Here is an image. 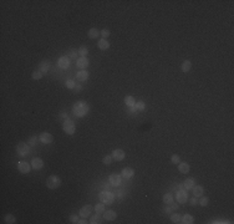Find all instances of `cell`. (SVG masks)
Segmentation results:
<instances>
[{"label": "cell", "instance_id": "6da1fadb", "mask_svg": "<svg viewBox=\"0 0 234 224\" xmlns=\"http://www.w3.org/2000/svg\"><path fill=\"white\" fill-rule=\"evenodd\" d=\"M88 110H90V106H88L85 101H77L76 104L72 106V112L75 116L77 117H83L88 113Z\"/></svg>", "mask_w": 234, "mask_h": 224}, {"label": "cell", "instance_id": "7a4b0ae2", "mask_svg": "<svg viewBox=\"0 0 234 224\" xmlns=\"http://www.w3.org/2000/svg\"><path fill=\"white\" fill-rule=\"evenodd\" d=\"M60 186H61L60 177L55 176V174L48 177V179H46V187H48L49 189H56V188H59Z\"/></svg>", "mask_w": 234, "mask_h": 224}, {"label": "cell", "instance_id": "3957f363", "mask_svg": "<svg viewBox=\"0 0 234 224\" xmlns=\"http://www.w3.org/2000/svg\"><path fill=\"white\" fill-rule=\"evenodd\" d=\"M99 199L105 204H112L113 203V199H115V195H113V193L109 192V190H102L99 194Z\"/></svg>", "mask_w": 234, "mask_h": 224}, {"label": "cell", "instance_id": "277c9868", "mask_svg": "<svg viewBox=\"0 0 234 224\" xmlns=\"http://www.w3.org/2000/svg\"><path fill=\"white\" fill-rule=\"evenodd\" d=\"M62 130L66 132L67 134H74L75 133V130H76V126H75L74 121L71 120H65L64 123H62Z\"/></svg>", "mask_w": 234, "mask_h": 224}, {"label": "cell", "instance_id": "5b68a950", "mask_svg": "<svg viewBox=\"0 0 234 224\" xmlns=\"http://www.w3.org/2000/svg\"><path fill=\"white\" fill-rule=\"evenodd\" d=\"M16 152H18L19 156H26V155H29L30 146L27 143H25V142H20L16 146Z\"/></svg>", "mask_w": 234, "mask_h": 224}, {"label": "cell", "instance_id": "8992f818", "mask_svg": "<svg viewBox=\"0 0 234 224\" xmlns=\"http://www.w3.org/2000/svg\"><path fill=\"white\" fill-rule=\"evenodd\" d=\"M176 199H177V202L181 203V204L187 203L188 202V192L184 189H179L176 194Z\"/></svg>", "mask_w": 234, "mask_h": 224}, {"label": "cell", "instance_id": "52a82bcc", "mask_svg": "<svg viewBox=\"0 0 234 224\" xmlns=\"http://www.w3.org/2000/svg\"><path fill=\"white\" fill-rule=\"evenodd\" d=\"M93 211V207L91 204H86V205H83V207L80 209V217L81 218H87V217H90L91 216V212Z\"/></svg>", "mask_w": 234, "mask_h": 224}, {"label": "cell", "instance_id": "ba28073f", "mask_svg": "<svg viewBox=\"0 0 234 224\" xmlns=\"http://www.w3.org/2000/svg\"><path fill=\"white\" fill-rule=\"evenodd\" d=\"M39 139H40V142L41 143H45V144H49V143H51L54 141V136L51 133H49V132H43L39 136Z\"/></svg>", "mask_w": 234, "mask_h": 224}, {"label": "cell", "instance_id": "9c48e42d", "mask_svg": "<svg viewBox=\"0 0 234 224\" xmlns=\"http://www.w3.org/2000/svg\"><path fill=\"white\" fill-rule=\"evenodd\" d=\"M18 169H19V172H21V173L26 174V173H29V172H30L31 166L27 162H25V161H20V162L18 163Z\"/></svg>", "mask_w": 234, "mask_h": 224}, {"label": "cell", "instance_id": "30bf717a", "mask_svg": "<svg viewBox=\"0 0 234 224\" xmlns=\"http://www.w3.org/2000/svg\"><path fill=\"white\" fill-rule=\"evenodd\" d=\"M121 179H122V177H121L120 174H116V173L111 174V176L109 177V182H110V184H111V186H113V187H118V186L121 184Z\"/></svg>", "mask_w": 234, "mask_h": 224}, {"label": "cell", "instance_id": "8fae6325", "mask_svg": "<svg viewBox=\"0 0 234 224\" xmlns=\"http://www.w3.org/2000/svg\"><path fill=\"white\" fill-rule=\"evenodd\" d=\"M111 156H112V158H113V160H116V161H123L125 157H126V153L122 151V149L117 148V149H115V151L112 152Z\"/></svg>", "mask_w": 234, "mask_h": 224}, {"label": "cell", "instance_id": "7c38bea8", "mask_svg": "<svg viewBox=\"0 0 234 224\" xmlns=\"http://www.w3.org/2000/svg\"><path fill=\"white\" fill-rule=\"evenodd\" d=\"M31 167L34 168V169H41V168L44 167V161L41 160V158H39V157L32 158V161H31Z\"/></svg>", "mask_w": 234, "mask_h": 224}, {"label": "cell", "instance_id": "4fadbf2b", "mask_svg": "<svg viewBox=\"0 0 234 224\" xmlns=\"http://www.w3.org/2000/svg\"><path fill=\"white\" fill-rule=\"evenodd\" d=\"M37 70H39V71L43 74V75L48 74L49 70H50V64H49L48 60H44V61H41L40 65H39V69H37Z\"/></svg>", "mask_w": 234, "mask_h": 224}, {"label": "cell", "instance_id": "5bb4252c", "mask_svg": "<svg viewBox=\"0 0 234 224\" xmlns=\"http://www.w3.org/2000/svg\"><path fill=\"white\" fill-rule=\"evenodd\" d=\"M133 174H135V171L132 169V168L126 167V168H123V169H122L121 177H123L125 179H130V178H132V177H133Z\"/></svg>", "mask_w": 234, "mask_h": 224}, {"label": "cell", "instance_id": "9a60e30c", "mask_svg": "<svg viewBox=\"0 0 234 224\" xmlns=\"http://www.w3.org/2000/svg\"><path fill=\"white\" fill-rule=\"evenodd\" d=\"M57 64H59V66L61 69H64V70L67 69L70 66V57H67V56H61V57L59 59Z\"/></svg>", "mask_w": 234, "mask_h": 224}, {"label": "cell", "instance_id": "2e32d148", "mask_svg": "<svg viewBox=\"0 0 234 224\" xmlns=\"http://www.w3.org/2000/svg\"><path fill=\"white\" fill-rule=\"evenodd\" d=\"M88 77H90V74H88L86 70H81V71H78L76 74V78H77V81H80V82L86 81Z\"/></svg>", "mask_w": 234, "mask_h": 224}, {"label": "cell", "instance_id": "e0dca14e", "mask_svg": "<svg viewBox=\"0 0 234 224\" xmlns=\"http://www.w3.org/2000/svg\"><path fill=\"white\" fill-rule=\"evenodd\" d=\"M76 65H77V67H78V69L85 70V69L88 66V65H90V61H88V59H87V57H80V59H77Z\"/></svg>", "mask_w": 234, "mask_h": 224}, {"label": "cell", "instance_id": "ac0fdd59", "mask_svg": "<svg viewBox=\"0 0 234 224\" xmlns=\"http://www.w3.org/2000/svg\"><path fill=\"white\" fill-rule=\"evenodd\" d=\"M116 218H117L116 212H113V211H105L104 212V219H106V220L112 222V220H115Z\"/></svg>", "mask_w": 234, "mask_h": 224}, {"label": "cell", "instance_id": "d6986e66", "mask_svg": "<svg viewBox=\"0 0 234 224\" xmlns=\"http://www.w3.org/2000/svg\"><path fill=\"white\" fill-rule=\"evenodd\" d=\"M178 171L181 172V173L187 174V173H188V172L191 171V167H189L188 163H186V162H179V163H178Z\"/></svg>", "mask_w": 234, "mask_h": 224}, {"label": "cell", "instance_id": "ffe728a7", "mask_svg": "<svg viewBox=\"0 0 234 224\" xmlns=\"http://www.w3.org/2000/svg\"><path fill=\"white\" fill-rule=\"evenodd\" d=\"M181 223L183 224H192L194 223V217L191 214H184L183 217H181Z\"/></svg>", "mask_w": 234, "mask_h": 224}, {"label": "cell", "instance_id": "44dd1931", "mask_svg": "<svg viewBox=\"0 0 234 224\" xmlns=\"http://www.w3.org/2000/svg\"><path fill=\"white\" fill-rule=\"evenodd\" d=\"M192 189H193V195H194V197L198 198V197H202V195H203L204 188H203L202 186H194Z\"/></svg>", "mask_w": 234, "mask_h": 224}, {"label": "cell", "instance_id": "7402d4cb", "mask_svg": "<svg viewBox=\"0 0 234 224\" xmlns=\"http://www.w3.org/2000/svg\"><path fill=\"white\" fill-rule=\"evenodd\" d=\"M195 186V181H194V178H187L186 181H184V183H183V187L184 188L188 190V189H192L193 187Z\"/></svg>", "mask_w": 234, "mask_h": 224}, {"label": "cell", "instance_id": "603a6c76", "mask_svg": "<svg viewBox=\"0 0 234 224\" xmlns=\"http://www.w3.org/2000/svg\"><path fill=\"white\" fill-rule=\"evenodd\" d=\"M99 49L102 50V51L109 50V49H110V43H109V41H107L106 39H101V40L99 41Z\"/></svg>", "mask_w": 234, "mask_h": 224}, {"label": "cell", "instance_id": "cb8c5ba5", "mask_svg": "<svg viewBox=\"0 0 234 224\" xmlns=\"http://www.w3.org/2000/svg\"><path fill=\"white\" fill-rule=\"evenodd\" d=\"M101 34V32L96 29V27H92V29H90L87 31V36L90 37V39H97V36H99Z\"/></svg>", "mask_w": 234, "mask_h": 224}, {"label": "cell", "instance_id": "d4e9b609", "mask_svg": "<svg viewBox=\"0 0 234 224\" xmlns=\"http://www.w3.org/2000/svg\"><path fill=\"white\" fill-rule=\"evenodd\" d=\"M181 69H182V71L183 72H189V70L192 69V62L189 61V60H186V61L182 62Z\"/></svg>", "mask_w": 234, "mask_h": 224}, {"label": "cell", "instance_id": "484cf974", "mask_svg": "<svg viewBox=\"0 0 234 224\" xmlns=\"http://www.w3.org/2000/svg\"><path fill=\"white\" fill-rule=\"evenodd\" d=\"M123 101H125L126 106H128V107H132V106H135V104H136V100H135L133 96H126Z\"/></svg>", "mask_w": 234, "mask_h": 224}, {"label": "cell", "instance_id": "4316f807", "mask_svg": "<svg viewBox=\"0 0 234 224\" xmlns=\"http://www.w3.org/2000/svg\"><path fill=\"white\" fill-rule=\"evenodd\" d=\"M90 223L91 224H101L102 223V218L100 217V214H95V216H92L91 219H90Z\"/></svg>", "mask_w": 234, "mask_h": 224}, {"label": "cell", "instance_id": "83f0119b", "mask_svg": "<svg viewBox=\"0 0 234 224\" xmlns=\"http://www.w3.org/2000/svg\"><path fill=\"white\" fill-rule=\"evenodd\" d=\"M93 209H95V212L97 213V214H101V213H104L106 209H105V203H99V204H96L95 207H93Z\"/></svg>", "mask_w": 234, "mask_h": 224}, {"label": "cell", "instance_id": "f1b7e54d", "mask_svg": "<svg viewBox=\"0 0 234 224\" xmlns=\"http://www.w3.org/2000/svg\"><path fill=\"white\" fill-rule=\"evenodd\" d=\"M67 55H69L70 60H77L78 51H77L76 49H70V50H69V52H67Z\"/></svg>", "mask_w": 234, "mask_h": 224}, {"label": "cell", "instance_id": "f546056e", "mask_svg": "<svg viewBox=\"0 0 234 224\" xmlns=\"http://www.w3.org/2000/svg\"><path fill=\"white\" fill-rule=\"evenodd\" d=\"M4 220H5L6 224H14L16 222V218L13 216V214H6L5 217H4Z\"/></svg>", "mask_w": 234, "mask_h": 224}, {"label": "cell", "instance_id": "4dcf8cb0", "mask_svg": "<svg viewBox=\"0 0 234 224\" xmlns=\"http://www.w3.org/2000/svg\"><path fill=\"white\" fill-rule=\"evenodd\" d=\"M163 202L166 204H171L173 202V194L172 193H166L163 195Z\"/></svg>", "mask_w": 234, "mask_h": 224}, {"label": "cell", "instance_id": "1f68e13d", "mask_svg": "<svg viewBox=\"0 0 234 224\" xmlns=\"http://www.w3.org/2000/svg\"><path fill=\"white\" fill-rule=\"evenodd\" d=\"M135 107L137 108V111H143L144 108H146V104H144L143 101H136V104H135Z\"/></svg>", "mask_w": 234, "mask_h": 224}, {"label": "cell", "instance_id": "d6a6232c", "mask_svg": "<svg viewBox=\"0 0 234 224\" xmlns=\"http://www.w3.org/2000/svg\"><path fill=\"white\" fill-rule=\"evenodd\" d=\"M43 76H44V75L41 74V72L39 71V70H34V71H32V74H31L32 80H40V78L43 77Z\"/></svg>", "mask_w": 234, "mask_h": 224}, {"label": "cell", "instance_id": "836d02e7", "mask_svg": "<svg viewBox=\"0 0 234 224\" xmlns=\"http://www.w3.org/2000/svg\"><path fill=\"white\" fill-rule=\"evenodd\" d=\"M78 55H81V57H86V55L88 54V49L86 46H81V48H78Z\"/></svg>", "mask_w": 234, "mask_h": 224}, {"label": "cell", "instance_id": "e575fe53", "mask_svg": "<svg viewBox=\"0 0 234 224\" xmlns=\"http://www.w3.org/2000/svg\"><path fill=\"white\" fill-rule=\"evenodd\" d=\"M36 143H37V136H31L27 139V144H29L30 147H34Z\"/></svg>", "mask_w": 234, "mask_h": 224}, {"label": "cell", "instance_id": "d590c367", "mask_svg": "<svg viewBox=\"0 0 234 224\" xmlns=\"http://www.w3.org/2000/svg\"><path fill=\"white\" fill-rule=\"evenodd\" d=\"M171 220L172 223H181V216L178 213H174L171 216Z\"/></svg>", "mask_w": 234, "mask_h": 224}, {"label": "cell", "instance_id": "8d00e7d4", "mask_svg": "<svg viewBox=\"0 0 234 224\" xmlns=\"http://www.w3.org/2000/svg\"><path fill=\"white\" fill-rule=\"evenodd\" d=\"M65 86H66L67 88H71V90H72V88L76 87V83H75L74 80H66V81H65Z\"/></svg>", "mask_w": 234, "mask_h": 224}, {"label": "cell", "instance_id": "74e56055", "mask_svg": "<svg viewBox=\"0 0 234 224\" xmlns=\"http://www.w3.org/2000/svg\"><path fill=\"white\" fill-rule=\"evenodd\" d=\"M112 160H113V158H112V156H105L104 160H102V163H104V164H106V166H110L111 163H112Z\"/></svg>", "mask_w": 234, "mask_h": 224}, {"label": "cell", "instance_id": "f35d334b", "mask_svg": "<svg viewBox=\"0 0 234 224\" xmlns=\"http://www.w3.org/2000/svg\"><path fill=\"white\" fill-rule=\"evenodd\" d=\"M171 162L173 163V164H178V163L181 162V157L178 155H173L171 157Z\"/></svg>", "mask_w": 234, "mask_h": 224}, {"label": "cell", "instance_id": "ab89813d", "mask_svg": "<svg viewBox=\"0 0 234 224\" xmlns=\"http://www.w3.org/2000/svg\"><path fill=\"white\" fill-rule=\"evenodd\" d=\"M198 203H199L200 205H202V207H207L208 203H209V199H208V197H202Z\"/></svg>", "mask_w": 234, "mask_h": 224}, {"label": "cell", "instance_id": "60d3db41", "mask_svg": "<svg viewBox=\"0 0 234 224\" xmlns=\"http://www.w3.org/2000/svg\"><path fill=\"white\" fill-rule=\"evenodd\" d=\"M78 220H80V219H78L77 214H71V216H70V222H71L72 224H76V223H78Z\"/></svg>", "mask_w": 234, "mask_h": 224}, {"label": "cell", "instance_id": "b9f144b4", "mask_svg": "<svg viewBox=\"0 0 234 224\" xmlns=\"http://www.w3.org/2000/svg\"><path fill=\"white\" fill-rule=\"evenodd\" d=\"M100 32H101V35H102V37H104V39H107V37L110 36V34H111L109 29H104V30L100 31Z\"/></svg>", "mask_w": 234, "mask_h": 224}, {"label": "cell", "instance_id": "7bdbcfd3", "mask_svg": "<svg viewBox=\"0 0 234 224\" xmlns=\"http://www.w3.org/2000/svg\"><path fill=\"white\" fill-rule=\"evenodd\" d=\"M212 223H216V224H227V223H230V222L226 220V219H216V220H213Z\"/></svg>", "mask_w": 234, "mask_h": 224}, {"label": "cell", "instance_id": "ee69618b", "mask_svg": "<svg viewBox=\"0 0 234 224\" xmlns=\"http://www.w3.org/2000/svg\"><path fill=\"white\" fill-rule=\"evenodd\" d=\"M197 203H198L197 197H193V198H192V199L189 200V204H191V205H193V207H194V205H197Z\"/></svg>", "mask_w": 234, "mask_h": 224}, {"label": "cell", "instance_id": "f6af8a7d", "mask_svg": "<svg viewBox=\"0 0 234 224\" xmlns=\"http://www.w3.org/2000/svg\"><path fill=\"white\" fill-rule=\"evenodd\" d=\"M170 205H171L172 211H177V209H178V204H177V203H173V202H172Z\"/></svg>", "mask_w": 234, "mask_h": 224}, {"label": "cell", "instance_id": "bcb514c9", "mask_svg": "<svg viewBox=\"0 0 234 224\" xmlns=\"http://www.w3.org/2000/svg\"><path fill=\"white\" fill-rule=\"evenodd\" d=\"M59 118H61V120H67V116H66V113H64V112H61V113H60V116H59Z\"/></svg>", "mask_w": 234, "mask_h": 224}, {"label": "cell", "instance_id": "7dc6e473", "mask_svg": "<svg viewBox=\"0 0 234 224\" xmlns=\"http://www.w3.org/2000/svg\"><path fill=\"white\" fill-rule=\"evenodd\" d=\"M86 223H87L86 218H82V219H80V220H78V224H86Z\"/></svg>", "mask_w": 234, "mask_h": 224}, {"label": "cell", "instance_id": "c3c4849f", "mask_svg": "<svg viewBox=\"0 0 234 224\" xmlns=\"http://www.w3.org/2000/svg\"><path fill=\"white\" fill-rule=\"evenodd\" d=\"M165 212H166L167 214H170V213L172 212V208H171V207H166V208H165Z\"/></svg>", "mask_w": 234, "mask_h": 224}, {"label": "cell", "instance_id": "681fc988", "mask_svg": "<svg viewBox=\"0 0 234 224\" xmlns=\"http://www.w3.org/2000/svg\"><path fill=\"white\" fill-rule=\"evenodd\" d=\"M81 90H82L81 85H76V87H75V91H76V92H78V91H81Z\"/></svg>", "mask_w": 234, "mask_h": 224}]
</instances>
